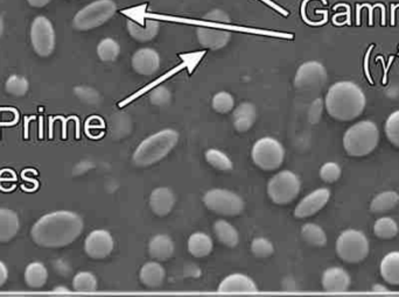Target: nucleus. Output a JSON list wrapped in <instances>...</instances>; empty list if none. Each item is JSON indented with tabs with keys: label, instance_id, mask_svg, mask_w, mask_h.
<instances>
[{
	"label": "nucleus",
	"instance_id": "nucleus-1",
	"mask_svg": "<svg viewBox=\"0 0 399 297\" xmlns=\"http://www.w3.org/2000/svg\"><path fill=\"white\" fill-rule=\"evenodd\" d=\"M83 229L81 215L61 210L43 215L30 230V235L40 247L61 248L73 244L82 235Z\"/></svg>",
	"mask_w": 399,
	"mask_h": 297
},
{
	"label": "nucleus",
	"instance_id": "nucleus-2",
	"mask_svg": "<svg viewBox=\"0 0 399 297\" xmlns=\"http://www.w3.org/2000/svg\"><path fill=\"white\" fill-rule=\"evenodd\" d=\"M366 105V95L362 89L349 81L332 85L325 99L328 115L339 121H352L360 117Z\"/></svg>",
	"mask_w": 399,
	"mask_h": 297
},
{
	"label": "nucleus",
	"instance_id": "nucleus-3",
	"mask_svg": "<svg viewBox=\"0 0 399 297\" xmlns=\"http://www.w3.org/2000/svg\"><path fill=\"white\" fill-rule=\"evenodd\" d=\"M179 133L174 130H162L142 141L133 155L135 166H153L165 159L178 145Z\"/></svg>",
	"mask_w": 399,
	"mask_h": 297
},
{
	"label": "nucleus",
	"instance_id": "nucleus-4",
	"mask_svg": "<svg viewBox=\"0 0 399 297\" xmlns=\"http://www.w3.org/2000/svg\"><path fill=\"white\" fill-rule=\"evenodd\" d=\"M380 141V131L371 121L353 125L343 135V147L353 157H363L373 153Z\"/></svg>",
	"mask_w": 399,
	"mask_h": 297
},
{
	"label": "nucleus",
	"instance_id": "nucleus-5",
	"mask_svg": "<svg viewBox=\"0 0 399 297\" xmlns=\"http://www.w3.org/2000/svg\"><path fill=\"white\" fill-rule=\"evenodd\" d=\"M116 11L117 5L113 0H96L77 12L73 20L74 27L82 32L94 30L108 23Z\"/></svg>",
	"mask_w": 399,
	"mask_h": 297
},
{
	"label": "nucleus",
	"instance_id": "nucleus-6",
	"mask_svg": "<svg viewBox=\"0 0 399 297\" xmlns=\"http://www.w3.org/2000/svg\"><path fill=\"white\" fill-rule=\"evenodd\" d=\"M369 250L366 235L357 230H347L337 238V255L347 264H360L369 255Z\"/></svg>",
	"mask_w": 399,
	"mask_h": 297
},
{
	"label": "nucleus",
	"instance_id": "nucleus-7",
	"mask_svg": "<svg viewBox=\"0 0 399 297\" xmlns=\"http://www.w3.org/2000/svg\"><path fill=\"white\" fill-rule=\"evenodd\" d=\"M300 190V179L290 170L276 174L267 183V195L278 206H286L293 202Z\"/></svg>",
	"mask_w": 399,
	"mask_h": 297
},
{
	"label": "nucleus",
	"instance_id": "nucleus-8",
	"mask_svg": "<svg viewBox=\"0 0 399 297\" xmlns=\"http://www.w3.org/2000/svg\"><path fill=\"white\" fill-rule=\"evenodd\" d=\"M251 157L258 168L265 172H272L284 164L285 148L274 138H262L254 142Z\"/></svg>",
	"mask_w": 399,
	"mask_h": 297
},
{
	"label": "nucleus",
	"instance_id": "nucleus-9",
	"mask_svg": "<svg viewBox=\"0 0 399 297\" xmlns=\"http://www.w3.org/2000/svg\"><path fill=\"white\" fill-rule=\"evenodd\" d=\"M207 209L221 215H240L245 210V201L237 194L225 189H211L203 196Z\"/></svg>",
	"mask_w": 399,
	"mask_h": 297
},
{
	"label": "nucleus",
	"instance_id": "nucleus-10",
	"mask_svg": "<svg viewBox=\"0 0 399 297\" xmlns=\"http://www.w3.org/2000/svg\"><path fill=\"white\" fill-rule=\"evenodd\" d=\"M30 43L34 52L41 57H48L53 54L57 46V35L53 23L48 18L39 16L30 25Z\"/></svg>",
	"mask_w": 399,
	"mask_h": 297
},
{
	"label": "nucleus",
	"instance_id": "nucleus-11",
	"mask_svg": "<svg viewBox=\"0 0 399 297\" xmlns=\"http://www.w3.org/2000/svg\"><path fill=\"white\" fill-rule=\"evenodd\" d=\"M327 82L326 68L317 61H308L299 67L294 77L297 90L304 94H317Z\"/></svg>",
	"mask_w": 399,
	"mask_h": 297
},
{
	"label": "nucleus",
	"instance_id": "nucleus-12",
	"mask_svg": "<svg viewBox=\"0 0 399 297\" xmlns=\"http://www.w3.org/2000/svg\"><path fill=\"white\" fill-rule=\"evenodd\" d=\"M115 247L113 235L106 230H95L89 233L84 242L86 255L95 260H102L113 253Z\"/></svg>",
	"mask_w": 399,
	"mask_h": 297
},
{
	"label": "nucleus",
	"instance_id": "nucleus-13",
	"mask_svg": "<svg viewBox=\"0 0 399 297\" xmlns=\"http://www.w3.org/2000/svg\"><path fill=\"white\" fill-rule=\"evenodd\" d=\"M330 198V191L327 188L314 190L313 193L301 199L294 210V215L298 219L310 218L319 213L327 206Z\"/></svg>",
	"mask_w": 399,
	"mask_h": 297
},
{
	"label": "nucleus",
	"instance_id": "nucleus-14",
	"mask_svg": "<svg viewBox=\"0 0 399 297\" xmlns=\"http://www.w3.org/2000/svg\"><path fill=\"white\" fill-rule=\"evenodd\" d=\"M162 59L157 50L142 48L137 50L133 56V68L142 76H151L158 72Z\"/></svg>",
	"mask_w": 399,
	"mask_h": 297
},
{
	"label": "nucleus",
	"instance_id": "nucleus-15",
	"mask_svg": "<svg viewBox=\"0 0 399 297\" xmlns=\"http://www.w3.org/2000/svg\"><path fill=\"white\" fill-rule=\"evenodd\" d=\"M218 293L222 294H245L258 291L257 284L245 274H231L218 286Z\"/></svg>",
	"mask_w": 399,
	"mask_h": 297
},
{
	"label": "nucleus",
	"instance_id": "nucleus-16",
	"mask_svg": "<svg viewBox=\"0 0 399 297\" xmlns=\"http://www.w3.org/2000/svg\"><path fill=\"white\" fill-rule=\"evenodd\" d=\"M321 284L327 293H344L349 289L352 280L343 268L332 267L323 273Z\"/></svg>",
	"mask_w": 399,
	"mask_h": 297
},
{
	"label": "nucleus",
	"instance_id": "nucleus-17",
	"mask_svg": "<svg viewBox=\"0 0 399 297\" xmlns=\"http://www.w3.org/2000/svg\"><path fill=\"white\" fill-rule=\"evenodd\" d=\"M175 206V195L169 188L160 186L153 190L150 196V208L158 217H166Z\"/></svg>",
	"mask_w": 399,
	"mask_h": 297
},
{
	"label": "nucleus",
	"instance_id": "nucleus-18",
	"mask_svg": "<svg viewBox=\"0 0 399 297\" xmlns=\"http://www.w3.org/2000/svg\"><path fill=\"white\" fill-rule=\"evenodd\" d=\"M198 41L207 50H220L228 45L231 33L228 30H213V28H198L196 32Z\"/></svg>",
	"mask_w": 399,
	"mask_h": 297
},
{
	"label": "nucleus",
	"instance_id": "nucleus-19",
	"mask_svg": "<svg viewBox=\"0 0 399 297\" xmlns=\"http://www.w3.org/2000/svg\"><path fill=\"white\" fill-rule=\"evenodd\" d=\"M257 119V110L251 103H242L235 108L232 113V124L235 130L241 133L249 131Z\"/></svg>",
	"mask_w": 399,
	"mask_h": 297
},
{
	"label": "nucleus",
	"instance_id": "nucleus-20",
	"mask_svg": "<svg viewBox=\"0 0 399 297\" xmlns=\"http://www.w3.org/2000/svg\"><path fill=\"white\" fill-rule=\"evenodd\" d=\"M126 28L130 35L138 43H149L158 35L160 23L157 20H146L145 25H140L133 20H129Z\"/></svg>",
	"mask_w": 399,
	"mask_h": 297
},
{
	"label": "nucleus",
	"instance_id": "nucleus-21",
	"mask_svg": "<svg viewBox=\"0 0 399 297\" xmlns=\"http://www.w3.org/2000/svg\"><path fill=\"white\" fill-rule=\"evenodd\" d=\"M151 258L157 262H167L174 254V242L167 235H157L149 244Z\"/></svg>",
	"mask_w": 399,
	"mask_h": 297
},
{
	"label": "nucleus",
	"instance_id": "nucleus-22",
	"mask_svg": "<svg viewBox=\"0 0 399 297\" xmlns=\"http://www.w3.org/2000/svg\"><path fill=\"white\" fill-rule=\"evenodd\" d=\"M20 220L13 210L0 208V242H9L18 235Z\"/></svg>",
	"mask_w": 399,
	"mask_h": 297
},
{
	"label": "nucleus",
	"instance_id": "nucleus-23",
	"mask_svg": "<svg viewBox=\"0 0 399 297\" xmlns=\"http://www.w3.org/2000/svg\"><path fill=\"white\" fill-rule=\"evenodd\" d=\"M165 279V268L159 262H147L139 271V280L147 288L162 287Z\"/></svg>",
	"mask_w": 399,
	"mask_h": 297
},
{
	"label": "nucleus",
	"instance_id": "nucleus-24",
	"mask_svg": "<svg viewBox=\"0 0 399 297\" xmlns=\"http://www.w3.org/2000/svg\"><path fill=\"white\" fill-rule=\"evenodd\" d=\"M380 271L386 282L391 286H399V252H391L383 258Z\"/></svg>",
	"mask_w": 399,
	"mask_h": 297
},
{
	"label": "nucleus",
	"instance_id": "nucleus-25",
	"mask_svg": "<svg viewBox=\"0 0 399 297\" xmlns=\"http://www.w3.org/2000/svg\"><path fill=\"white\" fill-rule=\"evenodd\" d=\"M189 252L194 258H206L213 251V240L203 232H196L189 237Z\"/></svg>",
	"mask_w": 399,
	"mask_h": 297
},
{
	"label": "nucleus",
	"instance_id": "nucleus-26",
	"mask_svg": "<svg viewBox=\"0 0 399 297\" xmlns=\"http://www.w3.org/2000/svg\"><path fill=\"white\" fill-rule=\"evenodd\" d=\"M25 282L27 286L33 289H40L47 284L48 280V271L43 262H30L25 269Z\"/></svg>",
	"mask_w": 399,
	"mask_h": 297
},
{
	"label": "nucleus",
	"instance_id": "nucleus-27",
	"mask_svg": "<svg viewBox=\"0 0 399 297\" xmlns=\"http://www.w3.org/2000/svg\"><path fill=\"white\" fill-rule=\"evenodd\" d=\"M214 232L218 242L227 247H236L240 242V235H238L237 230L235 229L230 223L225 222V220H218L215 223Z\"/></svg>",
	"mask_w": 399,
	"mask_h": 297
},
{
	"label": "nucleus",
	"instance_id": "nucleus-28",
	"mask_svg": "<svg viewBox=\"0 0 399 297\" xmlns=\"http://www.w3.org/2000/svg\"><path fill=\"white\" fill-rule=\"evenodd\" d=\"M399 204V194L396 191H384L377 195L370 203V210L373 213H389Z\"/></svg>",
	"mask_w": 399,
	"mask_h": 297
},
{
	"label": "nucleus",
	"instance_id": "nucleus-29",
	"mask_svg": "<svg viewBox=\"0 0 399 297\" xmlns=\"http://www.w3.org/2000/svg\"><path fill=\"white\" fill-rule=\"evenodd\" d=\"M301 237L308 245L314 247H323L327 244L326 232L323 231L321 226L308 223L301 229Z\"/></svg>",
	"mask_w": 399,
	"mask_h": 297
},
{
	"label": "nucleus",
	"instance_id": "nucleus-30",
	"mask_svg": "<svg viewBox=\"0 0 399 297\" xmlns=\"http://www.w3.org/2000/svg\"><path fill=\"white\" fill-rule=\"evenodd\" d=\"M399 228L393 218L389 217H382L377 219L373 224V233L377 238L383 239V240H390L393 239L398 235Z\"/></svg>",
	"mask_w": 399,
	"mask_h": 297
},
{
	"label": "nucleus",
	"instance_id": "nucleus-31",
	"mask_svg": "<svg viewBox=\"0 0 399 297\" xmlns=\"http://www.w3.org/2000/svg\"><path fill=\"white\" fill-rule=\"evenodd\" d=\"M119 54H120V46L111 38L103 39L97 46V55L103 62H113L118 59Z\"/></svg>",
	"mask_w": 399,
	"mask_h": 297
},
{
	"label": "nucleus",
	"instance_id": "nucleus-32",
	"mask_svg": "<svg viewBox=\"0 0 399 297\" xmlns=\"http://www.w3.org/2000/svg\"><path fill=\"white\" fill-rule=\"evenodd\" d=\"M73 288L77 293H94L99 288V282L93 273L79 271L74 276Z\"/></svg>",
	"mask_w": 399,
	"mask_h": 297
},
{
	"label": "nucleus",
	"instance_id": "nucleus-33",
	"mask_svg": "<svg viewBox=\"0 0 399 297\" xmlns=\"http://www.w3.org/2000/svg\"><path fill=\"white\" fill-rule=\"evenodd\" d=\"M206 161L214 167L215 169L221 170V172H230L234 168V164L231 162L230 157L227 154L223 153L221 150H207L205 154Z\"/></svg>",
	"mask_w": 399,
	"mask_h": 297
},
{
	"label": "nucleus",
	"instance_id": "nucleus-34",
	"mask_svg": "<svg viewBox=\"0 0 399 297\" xmlns=\"http://www.w3.org/2000/svg\"><path fill=\"white\" fill-rule=\"evenodd\" d=\"M28 89H30V82L23 76L11 75L5 83V90L7 94L14 97H23L28 92Z\"/></svg>",
	"mask_w": 399,
	"mask_h": 297
},
{
	"label": "nucleus",
	"instance_id": "nucleus-35",
	"mask_svg": "<svg viewBox=\"0 0 399 297\" xmlns=\"http://www.w3.org/2000/svg\"><path fill=\"white\" fill-rule=\"evenodd\" d=\"M211 106L214 108L215 111L218 113H229L232 111L235 106L234 97L229 94V92L221 91L218 92L216 95L213 97L211 101Z\"/></svg>",
	"mask_w": 399,
	"mask_h": 297
},
{
	"label": "nucleus",
	"instance_id": "nucleus-36",
	"mask_svg": "<svg viewBox=\"0 0 399 297\" xmlns=\"http://www.w3.org/2000/svg\"><path fill=\"white\" fill-rule=\"evenodd\" d=\"M388 140L399 148V111H395L388 117L384 126Z\"/></svg>",
	"mask_w": 399,
	"mask_h": 297
},
{
	"label": "nucleus",
	"instance_id": "nucleus-37",
	"mask_svg": "<svg viewBox=\"0 0 399 297\" xmlns=\"http://www.w3.org/2000/svg\"><path fill=\"white\" fill-rule=\"evenodd\" d=\"M251 252L256 258H269L274 253V247L270 240L265 238H256L251 244Z\"/></svg>",
	"mask_w": 399,
	"mask_h": 297
},
{
	"label": "nucleus",
	"instance_id": "nucleus-38",
	"mask_svg": "<svg viewBox=\"0 0 399 297\" xmlns=\"http://www.w3.org/2000/svg\"><path fill=\"white\" fill-rule=\"evenodd\" d=\"M341 167L335 162H327L320 168V177L323 182L335 183L340 180Z\"/></svg>",
	"mask_w": 399,
	"mask_h": 297
},
{
	"label": "nucleus",
	"instance_id": "nucleus-39",
	"mask_svg": "<svg viewBox=\"0 0 399 297\" xmlns=\"http://www.w3.org/2000/svg\"><path fill=\"white\" fill-rule=\"evenodd\" d=\"M171 101V91L166 86H158L150 94V101L155 106H166Z\"/></svg>",
	"mask_w": 399,
	"mask_h": 297
},
{
	"label": "nucleus",
	"instance_id": "nucleus-40",
	"mask_svg": "<svg viewBox=\"0 0 399 297\" xmlns=\"http://www.w3.org/2000/svg\"><path fill=\"white\" fill-rule=\"evenodd\" d=\"M75 94L81 101H84L86 104L95 105L99 101V94L96 91L95 89L90 86H77L75 88Z\"/></svg>",
	"mask_w": 399,
	"mask_h": 297
},
{
	"label": "nucleus",
	"instance_id": "nucleus-41",
	"mask_svg": "<svg viewBox=\"0 0 399 297\" xmlns=\"http://www.w3.org/2000/svg\"><path fill=\"white\" fill-rule=\"evenodd\" d=\"M19 121V113L16 108H0V126H12Z\"/></svg>",
	"mask_w": 399,
	"mask_h": 297
},
{
	"label": "nucleus",
	"instance_id": "nucleus-42",
	"mask_svg": "<svg viewBox=\"0 0 399 297\" xmlns=\"http://www.w3.org/2000/svg\"><path fill=\"white\" fill-rule=\"evenodd\" d=\"M205 19L215 21V23H230V18L228 14L221 10L210 11L209 13L206 14Z\"/></svg>",
	"mask_w": 399,
	"mask_h": 297
},
{
	"label": "nucleus",
	"instance_id": "nucleus-43",
	"mask_svg": "<svg viewBox=\"0 0 399 297\" xmlns=\"http://www.w3.org/2000/svg\"><path fill=\"white\" fill-rule=\"evenodd\" d=\"M322 113V101L317 99L314 101L310 110V121L312 124H317Z\"/></svg>",
	"mask_w": 399,
	"mask_h": 297
},
{
	"label": "nucleus",
	"instance_id": "nucleus-44",
	"mask_svg": "<svg viewBox=\"0 0 399 297\" xmlns=\"http://www.w3.org/2000/svg\"><path fill=\"white\" fill-rule=\"evenodd\" d=\"M7 279H9V269L6 264L0 262V287H3L4 284H6Z\"/></svg>",
	"mask_w": 399,
	"mask_h": 297
},
{
	"label": "nucleus",
	"instance_id": "nucleus-45",
	"mask_svg": "<svg viewBox=\"0 0 399 297\" xmlns=\"http://www.w3.org/2000/svg\"><path fill=\"white\" fill-rule=\"evenodd\" d=\"M50 1L52 0H27V3L30 4V6L38 7V9L46 6Z\"/></svg>",
	"mask_w": 399,
	"mask_h": 297
},
{
	"label": "nucleus",
	"instance_id": "nucleus-46",
	"mask_svg": "<svg viewBox=\"0 0 399 297\" xmlns=\"http://www.w3.org/2000/svg\"><path fill=\"white\" fill-rule=\"evenodd\" d=\"M373 291H382V293H388V288L383 287V286H380V284H376V286H373Z\"/></svg>",
	"mask_w": 399,
	"mask_h": 297
},
{
	"label": "nucleus",
	"instance_id": "nucleus-47",
	"mask_svg": "<svg viewBox=\"0 0 399 297\" xmlns=\"http://www.w3.org/2000/svg\"><path fill=\"white\" fill-rule=\"evenodd\" d=\"M35 119V117L25 118V138H28V121Z\"/></svg>",
	"mask_w": 399,
	"mask_h": 297
},
{
	"label": "nucleus",
	"instance_id": "nucleus-48",
	"mask_svg": "<svg viewBox=\"0 0 399 297\" xmlns=\"http://www.w3.org/2000/svg\"><path fill=\"white\" fill-rule=\"evenodd\" d=\"M54 293H66V294H68V293H69V289L64 287H57L54 288Z\"/></svg>",
	"mask_w": 399,
	"mask_h": 297
},
{
	"label": "nucleus",
	"instance_id": "nucleus-49",
	"mask_svg": "<svg viewBox=\"0 0 399 297\" xmlns=\"http://www.w3.org/2000/svg\"><path fill=\"white\" fill-rule=\"evenodd\" d=\"M4 30H5V23H4L3 17L0 16V38L3 36Z\"/></svg>",
	"mask_w": 399,
	"mask_h": 297
}]
</instances>
